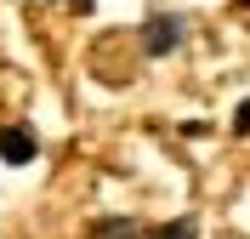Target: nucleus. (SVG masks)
<instances>
[{"mask_svg":"<svg viewBox=\"0 0 250 239\" xmlns=\"http://www.w3.org/2000/svg\"><path fill=\"white\" fill-rule=\"evenodd\" d=\"M176 46H182V17H148L142 23V51L148 57H165Z\"/></svg>","mask_w":250,"mask_h":239,"instance_id":"1","label":"nucleus"},{"mask_svg":"<svg viewBox=\"0 0 250 239\" xmlns=\"http://www.w3.org/2000/svg\"><path fill=\"white\" fill-rule=\"evenodd\" d=\"M68 6H74V12H91V6H97V0H68Z\"/></svg>","mask_w":250,"mask_h":239,"instance_id":"6","label":"nucleus"},{"mask_svg":"<svg viewBox=\"0 0 250 239\" xmlns=\"http://www.w3.org/2000/svg\"><path fill=\"white\" fill-rule=\"evenodd\" d=\"M245 6H250V0H245Z\"/></svg>","mask_w":250,"mask_h":239,"instance_id":"7","label":"nucleus"},{"mask_svg":"<svg viewBox=\"0 0 250 239\" xmlns=\"http://www.w3.org/2000/svg\"><path fill=\"white\" fill-rule=\"evenodd\" d=\"M233 131H239V137H250V103H239V114H233Z\"/></svg>","mask_w":250,"mask_h":239,"instance_id":"5","label":"nucleus"},{"mask_svg":"<svg viewBox=\"0 0 250 239\" xmlns=\"http://www.w3.org/2000/svg\"><path fill=\"white\" fill-rule=\"evenodd\" d=\"M34 154H40V143H34L29 126H6L0 131V159H6V165H29Z\"/></svg>","mask_w":250,"mask_h":239,"instance_id":"2","label":"nucleus"},{"mask_svg":"<svg viewBox=\"0 0 250 239\" xmlns=\"http://www.w3.org/2000/svg\"><path fill=\"white\" fill-rule=\"evenodd\" d=\"M193 234H199L193 217H182V222H165V234H159V239H193Z\"/></svg>","mask_w":250,"mask_h":239,"instance_id":"4","label":"nucleus"},{"mask_svg":"<svg viewBox=\"0 0 250 239\" xmlns=\"http://www.w3.org/2000/svg\"><path fill=\"white\" fill-rule=\"evenodd\" d=\"M85 239H137V222H125V217H103V222H91Z\"/></svg>","mask_w":250,"mask_h":239,"instance_id":"3","label":"nucleus"}]
</instances>
